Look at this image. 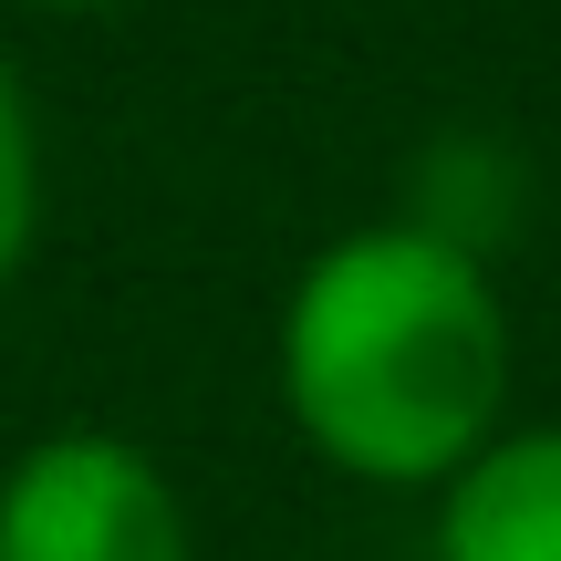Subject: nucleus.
<instances>
[{"label":"nucleus","mask_w":561,"mask_h":561,"mask_svg":"<svg viewBox=\"0 0 561 561\" xmlns=\"http://www.w3.org/2000/svg\"><path fill=\"white\" fill-rule=\"evenodd\" d=\"M426 561H561V416L500 426L437 489Z\"/></svg>","instance_id":"7ed1b4c3"},{"label":"nucleus","mask_w":561,"mask_h":561,"mask_svg":"<svg viewBox=\"0 0 561 561\" xmlns=\"http://www.w3.org/2000/svg\"><path fill=\"white\" fill-rule=\"evenodd\" d=\"M271 396L333 479L437 500L510 426V301L489 250L426 219L322 240L280 291Z\"/></svg>","instance_id":"f257e3e1"},{"label":"nucleus","mask_w":561,"mask_h":561,"mask_svg":"<svg viewBox=\"0 0 561 561\" xmlns=\"http://www.w3.org/2000/svg\"><path fill=\"white\" fill-rule=\"evenodd\" d=\"M0 561H198V530L125 426H53L0 468Z\"/></svg>","instance_id":"f03ea898"},{"label":"nucleus","mask_w":561,"mask_h":561,"mask_svg":"<svg viewBox=\"0 0 561 561\" xmlns=\"http://www.w3.org/2000/svg\"><path fill=\"white\" fill-rule=\"evenodd\" d=\"M21 11H115V0H21Z\"/></svg>","instance_id":"39448f33"},{"label":"nucleus","mask_w":561,"mask_h":561,"mask_svg":"<svg viewBox=\"0 0 561 561\" xmlns=\"http://www.w3.org/2000/svg\"><path fill=\"white\" fill-rule=\"evenodd\" d=\"M42 198H53V178H42V115H32L21 62L0 53V291H11V280L32 271V250H42Z\"/></svg>","instance_id":"20e7f679"}]
</instances>
